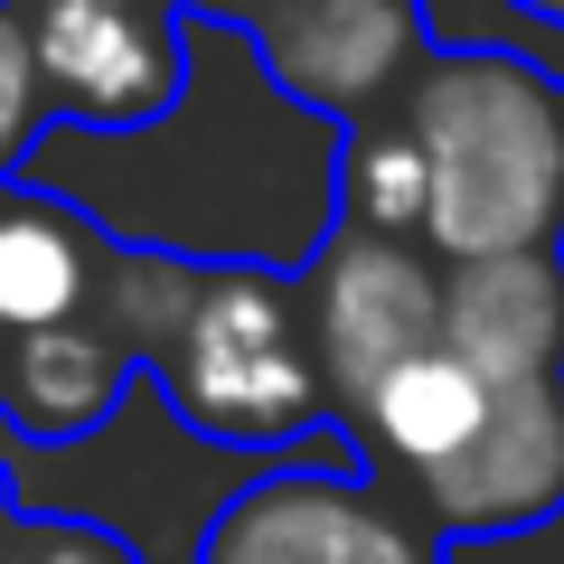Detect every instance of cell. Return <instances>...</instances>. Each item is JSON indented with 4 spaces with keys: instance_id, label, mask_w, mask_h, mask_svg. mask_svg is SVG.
Instances as JSON below:
<instances>
[{
    "instance_id": "1",
    "label": "cell",
    "mask_w": 564,
    "mask_h": 564,
    "mask_svg": "<svg viewBox=\"0 0 564 564\" xmlns=\"http://www.w3.org/2000/svg\"><path fill=\"white\" fill-rule=\"evenodd\" d=\"M423 151V245L443 263L564 254V85L508 47H433L404 85Z\"/></svg>"
},
{
    "instance_id": "2",
    "label": "cell",
    "mask_w": 564,
    "mask_h": 564,
    "mask_svg": "<svg viewBox=\"0 0 564 564\" xmlns=\"http://www.w3.org/2000/svg\"><path fill=\"white\" fill-rule=\"evenodd\" d=\"M151 377H161L170 414L226 452H282V443H311L329 423L302 282L282 263H254V254L198 273V292H188V311H180V329H170Z\"/></svg>"
},
{
    "instance_id": "3",
    "label": "cell",
    "mask_w": 564,
    "mask_h": 564,
    "mask_svg": "<svg viewBox=\"0 0 564 564\" xmlns=\"http://www.w3.org/2000/svg\"><path fill=\"white\" fill-rule=\"evenodd\" d=\"M292 282H302L311 358H321V386H329L339 423H358L386 395V377H404L414 358L443 348L452 263L414 236H377V226L329 217V236L311 245V263Z\"/></svg>"
},
{
    "instance_id": "4",
    "label": "cell",
    "mask_w": 564,
    "mask_h": 564,
    "mask_svg": "<svg viewBox=\"0 0 564 564\" xmlns=\"http://www.w3.org/2000/svg\"><path fill=\"white\" fill-rule=\"evenodd\" d=\"M29 57L57 132L141 141L188 104V10L180 0H20Z\"/></svg>"
},
{
    "instance_id": "5",
    "label": "cell",
    "mask_w": 564,
    "mask_h": 564,
    "mask_svg": "<svg viewBox=\"0 0 564 564\" xmlns=\"http://www.w3.org/2000/svg\"><path fill=\"white\" fill-rule=\"evenodd\" d=\"M198 564H443V536L377 470L282 462L207 518Z\"/></svg>"
},
{
    "instance_id": "6",
    "label": "cell",
    "mask_w": 564,
    "mask_h": 564,
    "mask_svg": "<svg viewBox=\"0 0 564 564\" xmlns=\"http://www.w3.org/2000/svg\"><path fill=\"white\" fill-rule=\"evenodd\" d=\"M263 85L282 104L321 113L329 132L395 113L404 85L423 76L433 39H423V0H263L245 20Z\"/></svg>"
},
{
    "instance_id": "7",
    "label": "cell",
    "mask_w": 564,
    "mask_h": 564,
    "mask_svg": "<svg viewBox=\"0 0 564 564\" xmlns=\"http://www.w3.org/2000/svg\"><path fill=\"white\" fill-rule=\"evenodd\" d=\"M564 508V386H499L480 443L414 489L433 536H518Z\"/></svg>"
},
{
    "instance_id": "8",
    "label": "cell",
    "mask_w": 564,
    "mask_h": 564,
    "mask_svg": "<svg viewBox=\"0 0 564 564\" xmlns=\"http://www.w3.org/2000/svg\"><path fill=\"white\" fill-rule=\"evenodd\" d=\"M132 377H151V367L104 311L39 329V339H0V443H85Z\"/></svg>"
},
{
    "instance_id": "9",
    "label": "cell",
    "mask_w": 564,
    "mask_h": 564,
    "mask_svg": "<svg viewBox=\"0 0 564 564\" xmlns=\"http://www.w3.org/2000/svg\"><path fill=\"white\" fill-rule=\"evenodd\" d=\"M443 348L489 386H564V254L452 263Z\"/></svg>"
},
{
    "instance_id": "10",
    "label": "cell",
    "mask_w": 564,
    "mask_h": 564,
    "mask_svg": "<svg viewBox=\"0 0 564 564\" xmlns=\"http://www.w3.org/2000/svg\"><path fill=\"white\" fill-rule=\"evenodd\" d=\"M113 254L122 236H104L95 217L47 198L39 180H10L0 188V339H39V329L85 321Z\"/></svg>"
},
{
    "instance_id": "11",
    "label": "cell",
    "mask_w": 564,
    "mask_h": 564,
    "mask_svg": "<svg viewBox=\"0 0 564 564\" xmlns=\"http://www.w3.org/2000/svg\"><path fill=\"white\" fill-rule=\"evenodd\" d=\"M489 404H499V386H489L480 367H462L452 348H433V358H414L404 377H386V395L348 423V443H358L395 489H423L433 470H452L480 443Z\"/></svg>"
},
{
    "instance_id": "12",
    "label": "cell",
    "mask_w": 564,
    "mask_h": 564,
    "mask_svg": "<svg viewBox=\"0 0 564 564\" xmlns=\"http://www.w3.org/2000/svg\"><path fill=\"white\" fill-rule=\"evenodd\" d=\"M339 217L423 245V151L404 132V113H377L358 132H339Z\"/></svg>"
},
{
    "instance_id": "13",
    "label": "cell",
    "mask_w": 564,
    "mask_h": 564,
    "mask_svg": "<svg viewBox=\"0 0 564 564\" xmlns=\"http://www.w3.org/2000/svg\"><path fill=\"white\" fill-rule=\"evenodd\" d=\"M47 132H57V104H47L39 57H29V10L0 0V188L29 180V161H39Z\"/></svg>"
},
{
    "instance_id": "14",
    "label": "cell",
    "mask_w": 564,
    "mask_h": 564,
    "mask_svg": "<svg viewBox=\"0 0 564 564\" xmlns=\"http://www.w3.org/2000/svg\"><path fill=\"white\" fill-rule=\"evenodd\" d=\"M0 564H141L132 536L95 518H0Z\"/></svg>"
},
{
    "instance_id": "15",
    "label": "cell",
    "mask_w": 564,
    "mask_h": 564,
    "mask_svg": "<svg viewBox=\"0 0 564 564\" xmlns=\"http://www.w3.org/2000/svg\"><path fill=\"white\" fill-rule=\"evenodd\" d=\"M180 10H188V20H254V10H263V0H180Z\"/></svg>"
},
{
    "instance_id": "16",
    "label": "cell",
    "mask_w": 564,
    "mask_h": 564,
    "mask_svg": "<svg viewBox=\"0 0 564 564\" xmlns=\"http://www.w3.org/2000/svg\"><path fill=\"white\" fill-rule=\"evenodd\" d=\"M518 10H527L536 29H564V0H518Z\"/></svg>"
}]
</instances>
